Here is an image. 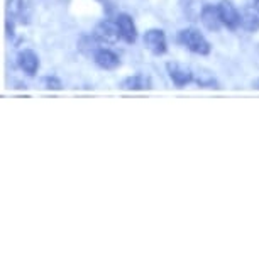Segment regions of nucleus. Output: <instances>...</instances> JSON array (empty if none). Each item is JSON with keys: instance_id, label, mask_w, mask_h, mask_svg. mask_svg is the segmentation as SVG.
Returning <instances> with one entry per match:
<instances>
[{"instance_id": "nucleus-12", "label": "nucleus", "mask_w": 259, "mask_h": 259, "mask_svg": "<svg viewBox=\"0 0 259 259\" xmlns=\"http://www.w3.org/2000/svg\"><path fill=\"white\" fill-rule=\"evenodd\" d=\"M42 83H45V87H46L48 90H53V92L63 90V81L56 75H48V76H45V78H42Z\"/></svg>"}, {"instance_id": "nucleus-5", "label": "nucleus", "mask_w": 259, "mask_h": 259, "mask_svg": "<svg viewBox=\"0 0 259 259\" xmlns=\"http://www.w3.org/2000/svg\"><path fill=\"white\" fill-rule=\"evenodd\" d=\"M92 60H94V63L100 70H105V71H114L120 66V56L117 55L114 50L105 48V46L97 48L95 53L92 55Z\"/></svg>"}, {"instance_id": "nucleus-7", "label": "nucleus", "mask_w": 259, "mask_h": 259, "mask_svg": "<svg viewBox=\"0 0 259 259\" xmlns=\"http://www.w3.org/2000/svg\"><path fill=\"white\" fill-rule=\"evenodd\" d=\"M115 21H117V26H119L122 41L127 42V45H134L139 37V32H138V27H136L133 16L127 12H119L115 16Z\"/></svg>"}, {"instance_id": "nucleus-10", "label": "nucleus", "mask_w": 259, "mask_h": 259, "mask_svg": "<svg viewBox=\"0 0 259 259\" xmlns=\"http://www.w3.org/2000/svg\"><path fill=\"white\" fill-rule=\"evenodd\" d=\"M119 89L125 92H146L153 89V80L144 73H136V75L125 76L119 83Z\"/></svg>"}, {"instance_id": "nucleus-11", "label": "nucleus", "mask_w": 259, "mask_h": 259, "mask_svg": "<svg viewBox=\"0 0 259 259\" xmlns=\"http://www.w3.org/2000/svg\"><path fill=\"white\" fill-rule=\"evenodd\" d=\"M241 27L246 32H257L259 31V12L251 7H244L241 11Z\"/></svg>"}, {"instance_id": "nucleus-1", "label": "nucleus", "mask_w": 259, "mask_h": 259, "mask_svg": "<svg viewBox=\"0 0 259 259\" xmlns=\"http://www.w3.org/2000/svg\"><path fill=\"white\" fill-rule=\"evenodd\" d=\"M178 42L197 56H208L212 53V45L197 27H185L178 32Z\"/></svg>"}, {"instance_id": "nucleus-8", "label": "nucleus", "mask_w": 259, "mask_h": 259, "mask_svg": "<svg viewBox=\"0 0 259 259\" xmlns=\"http://www.w3.org/2000/svg\"><path fill=\"white\" fill-rule=\"evenodd\" d=\"M166 71H168V76L173 81V85L178 89H183V87L195 81V73L190 68L178 65V63H166Z\"/></svg>"}, {"instance_id": "nucleus-2", "label": "nucleus", "mask_w": 259, "mask_h": 259, "mask_svg": "<svg viewBox=\"0 0 259 259\" xmlns=\"http://www.w3.org/2000/svg\"><path fill=\"white\" fill-rule=\"evenodd\" d=\"M92 34L99 41V45H107V46L117 45L122 39L115 19H102L100 22H97Z\"/></svg>"}, {"instance_id": "nucleus-13", "label": "nucleus", "mask_w": 259, "mask_h": 259, "mask_svg": "<svg viewBox=\"0 0 259 259\" xmlns=\"http://www.w3.org/2000/svg\"><path fill=\"white\" fill-rule=\"evenodd\" d=\"M252 7L259 12V0H252Z\"/></svg>"}, {"instance_id": "nucleus-3", "label": "nucleus", "mask_w": 259, "mask_h": 259, "mask_svg": "<svg viewBox=\"0 0 259 259\" xmlns=\"http://www.w3.org/2000/svg\"><path fill=\"white\" fill-rule=\"evenodd\" d=\"M144 48L153 56H164L168 53V36L163 29L151 27L143 34Z\"/></svg>"}, {"instance_id": "nucleus-4", "label": "nucleus", "mask_w": 259, "mask_h": 259, "mask_svg": "<svg viewBox=\"0 0 259 259\" xmlns=\"http://www.w3.org/2000/svg\"><path fill=\"white\" fill-rule=\"evenodd\" d=\"M219 12H221V19L224 27L229 31H237L241 29V11L237 9L232 0H221L217 4Z\"/></svg>"}, {"instance_id": "nucleus-9", "label": "nucleus", "mask_w": 259, "mask_h": 259, "mask_svg": "<svg viewBox=\"0 0 259 259\" xmlns=\"http://www.w3.org/2000/svg\"><path fill=\"white\" fill-rule=\"evenodd\" d=\"M17 65L27 76H36L39 68H41V61H39V55L32 50H22L17 55Z\"/></svg>"}, {"instance_id": "nucleus-14", "label": "nucleus", "mask_w": 259, "mask_h": 259, "mask_svg": "<svg viewBox=\"0 0 259 259\" xmlns=\"http://www.w3.org/2000/svg\"><path fill=\"white\" fill-rule=\"evenodd\" d=\"M252 87H254V89H256V90H259V80L254 81V83H252Z\"/></svg>"}, {"instance_id": "nucleus-6", "label": "nucleus", "mask_w": 259, "mask_h": 259, "mask_svg": "<svg viewBox=\"0 0 259 259\" xmlns=\"http://www.w3.org/2000/svg\"><path fill=\"white\" fill-rule=\"evenodd\" d=\"M200 22L210 32H219L224 27L219 7L213 4H203L200 9Z\"/></svg>"}]
</instances>
